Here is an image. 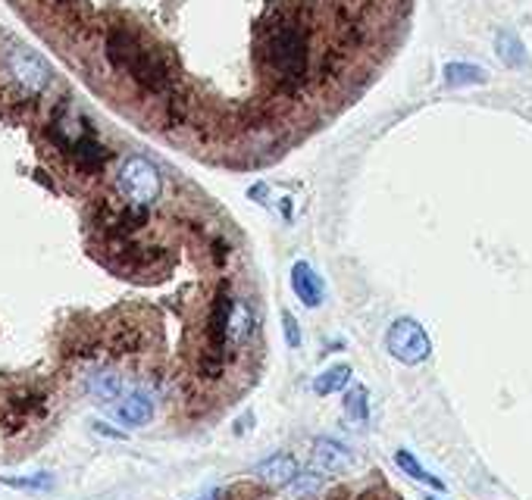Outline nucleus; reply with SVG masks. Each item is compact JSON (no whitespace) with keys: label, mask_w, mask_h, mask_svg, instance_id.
I'll use <instances>...</instances> for the list:
<instances>
[{"label":"nucleus","mask_w":532,"mask_h":500,"mask_svg":"<svg viewBox=\"0 0 532 500\" xmlns=\"http://www.w3.org/2000/svg\"><path fill=\"white\" fill-rule=\"evenodd\" d=\"M260 63L269 76H275L285 94H298L307 85V31L294 19H279V25H269L260 35Z\"/></svg>","instance_id":"1"},{"label":"nucleus","mask_w":532,"mask_h":500,"mask_svg":"<svg viewBox=\"0 0 532 500\" xmlns=\"http://www.w3.org/2000/svg\"><path fill=\"white\" fill-rule=\"evenodd\" d=\"M116 188H120V194L126 197L129 203L150 207V203H157V197H160L163 182H160V173H157V166L150 160H144V156H129V160L120 166Z\"/></svg>","instance_id":"2"},{"label":"nucleus","mask_w":532,"mask_h":500,"mask_svg":"<svg viewBox=\"0 0 532 500\" xmlns=\"http://www.w3.org/2000/svg\"><path fill=\"white\" fill-rule=\"evenodd\" d=\"M4 69L13 78L19 94L38 97L48 91L50 85V66L41 60L38 54H32L29 48H10L4 57Z\"/></svg>","instance_id":"3"},{"label":"nucleus","mask_w":532,"mask_h":500,"mask_svg":"<svg viewBox=\"0 0 532 500\" xmlns=\"http://www.w3.org/2000/svg\"><path fill=\"white\" fill-rule=\"evenodd\" d=\"M385 347H389L392 357L404 366L423 363L432 353V341H429V335H426V328L419 326L417 319H407V316L392 322L389 335H385Z\"/></svg>","instance_id":"4"},{"label":"nucleus","mask_w":532,"mask_h":500,"mask_svg":"<svg viewBox=\"0 0 532 500\" xmlns=\"http://www.w3.org/2000/svg\"><path fill=\"white\" fill-rule=\"evenodd\" d=\"M313 466L320 472H345L354 466V451L341 444L338 438H317L313 441Z\"/></svg>","instance_id":"5"},{"label":"nucleus","mask_w":532,"mask_h":500,"mask_svg":"<svg viewBox=\"0 0 532 500\" xmlns=\"http://www.w3.org/2000/svg\"><path fill=\"white\" fill-rule=\"evenodd\" d=\"M292 291L298 294L301 304L311 307V310L323 304V294H326L323 279L313 272L311 263H294V269H292Z\"/></svg>","instance_id":"6"},{"label":"nucleus","mask_w":532,"mask_h":500,"mask_svg":"<svg viewBox=\"0 0 532 500\" xmlns=\"http://www.w3.org/2000/svg\"><path fill=\"white\" fill-rule=\"evenodd\" d=\"M116 419L129 429H138V425H148L154 419V400L148 397L144 391H132L116 404Z\"/></svg>","instance_id":"7"},{"label":"nucleus","mask_w":532,"mask_h":500,"mask_svg":"<svg viewBox=\"0 0 532 500\" xmlns=\"http://www.w3.org/2000/svg\"><path fill=\"white\" fill-rule=\"evenodd\" d=\"M257 472L264 482H273V485H292L294 478H298V460L292 457V453H273V457H266L264 463H257Z\"/></svg>","instance_id":"8"},{"label":"nucleus","mask_w":532,"mask_h":500,"mask_svg":"<svg viewBox=\"0 0 532 500\" xmlns=\"http://www.w3.org/2000/svg\"><path fill=\"white\" fill-rule=\"evenodd\" d=\"M254 335V310L248 300H235L232 307V319H229V347L245 344Z\"/></svg>","instance_id":"9"},{"label":"nucleus","mask_w":532,"mask_h":500,"mask_svg":"<svg viewBox=\"0 0 532 500\" xmlns=\"http://www.w3.org/2000/svg\"><path fill=\"white\" fill-rule=\"evenodd\" d=\"M347 385H351V366H347V363H335V366L323 370L317 379H313V391H317L320 397L335 394V391H345Z\"/></svg>","instance_id":"10"},{"label":"nucleus","mask_w":532,"mask_h":500,"mask_svg":"<svg viewBox=\"0 0 532 500\" xmlns=\"http://www.w3.org/2000/svg\"><path fill=\"white\" fill-rule=\"evenodd\" d=\"M395 463H398V469H404V476H410L413 482H423V485H429V488H436V491H445V482L438 476H432L429 469H423V463H419L417 457H413L410 451H395Z\"/></svg>","instance_id":"11"},{"label":"nucleus","mask_w":532,"mask_h":500,"mask_svg":"<svg viewBox=\"0 0 532 500\" xmlns=\"http://www.w3.org/2000/svg\"><path fill=\"white\" fill-rule=\"evenodd\" d=\"M489 82V72L473 63H448L445 66V85L448 88H464V85H482Z\"/></svg>","instance_id":"12"},{"label":"nucleus","mask_w":532,"mask_h":500,"mask_svg":"<svg viewBox=\"0 0 532 500\" xmlns=\"http://www.w3.org/2000/svg\"><path fill=\"white\" fill-rule=\"evenodd\" d=\"M495 50H498V57H501L504 66H514V69L527 66V50H523L520 38H517L514 31H498V35H495Z\"/></svg>","instance_id":"13"},{"label":"nucleus","mask_w":532,"mask_h":500,"mask_svg":"<svg viewBox=\"0 0 532 500\" xmlns=\"http://www.w3.org/2000/svg\"><path fill=\"white\" fill-rule=\"evenodd\" d=\"M88 391L97 400H120L122 397V379L116 372H97L88 379Z\"/></svg>","instance_id":"14"},{"label":"nucleus","mask_w":532,"mask_h":500,"mask_svg":"<svg viewBox=\"0 0 532 500\" xmlns=\"http://www.w3.org/2000/svg\"><path fill=\"white\" fill-rule=\"evenodd\" d=\"M345 413L354 419V423H366V419H370V394H366L364 385L347 388V394H345Z\"/></svg>","instance_id":"15"},{"label":"nucleus","mask_w":532,"mask_h":500,"mask_svg":"<svg viewBox=\"0 0 532 500\" xmlns=\"http://www.w3.org/2000/svg\"><path fill=\"white\" fill-rule=\"evenodd\" d=\"M4 485H10V488H23V491H50L54 488V478L48 476V472H35V476H25V478H0Z\"/></svg>","instance_id":"16"},{"label":"nucleus","mask_w":532,"mask_h":500,"mask_svg":"<svg viewBox=\"0 0 532 500\" xmlns=\"http://www.w3.org/2000/svg\"><path fill=\"white\" fill-rule=\"evenodd\" d=\"M292 488L298 491V495H313V491L323 488V476H317V472H298V478L292 482Z\"/></svg>","instance_id":"17"},{"label":"nucleus","mask_w":532,"mask_h":500,"mask_svg":"<svg viewBox=\"0 0 532 500\" xmlns=\"http://www.w3.org/2000/svg\"><path fill=\"white\" fill-rule=\"evenodd\" d=\"M282 326H285V344L288 347H301V326L292 313H282Z\"/></svg>","instance_id":"18"},{"label":"nucleus","mask_w":532,"mask_h":500,"mask_svg":"<svg viewBox=\"0 0 532 500\" xmlns=\"http://www.w3.org/2000/svg\"><path fill=\"white\" fill-rule=\"evenodd\" d=\"M226 254H229L226 241H213V256H216V263H222V260H226Z\"/></svg>","instance_id":"19"},{"label":"nucleus","mask_w":532,"mask_h":500,"mask_svg":"<svg viewBox=\"0 0 532 500\" xmlns=\"http://www.w3.org/2000/svg\"><path fill=\"white\" fill-rule=\"evenodd\" d=\"M95 429L101 432V435H110V438H122V432H113V429H107L104 423H95Z\"/></svg>","instance_id":"20"},{"label":"nucleus","mask_w":532,"mask_h":500,"mask_svg":"<svg viewBox=\"0 0 532 500\" xmlns=\"http://www.w3.org/2000/svg\"><path fill=\"white\" fill-rule=\"evenodd\" d=\"M423 500H438V497H432V495H426V497H423Z\"/></svg>","instance_id":"21"},{"label":"nucleus","mask_w":532,"mask_h":500,"mask_svg":"<svg viewBox=\"0 0 532 500\" xmlns=\"http://www.w3.org/2000/svg\"><path fill=\"white\" fill-rule=\"evenodd\" d=\"M203 500H213V497H203Z\"/></svg>","instance_id":"22"}]
</instances>
